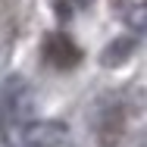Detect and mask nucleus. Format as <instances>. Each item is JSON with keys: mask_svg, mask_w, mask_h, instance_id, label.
<instances>
[{"mask_svg": "<svg viewBox=\"0 0 147 147\" xmlns=\"http://www.w3.org/2000/svg\"><path fill=\"white\" fill-rule=\"evenodd\" d=\"M31 125H34V94L25 78L13 75L0 94V138H3V144L22 147Z\"/></svg>", "mask_w": 147, "mask_h": 147, "instance_id": "f257e3e1", "label": "nucleus"}, {"mask_svg": "<svg viewBox=\"0 0 147 147\" xmlns=\"http://www.w3.org/2000/svg\"><path fill=\"white\" fill-rule=\"evenodd\" d=\"M44 59H47L53 69H72V66H78L82 50L72 44V38H69V34L53 31V34H47V38H44Z\"/></svg>", "mask_w": 147, "mask_h": 147, "instance_id": "f03ea898", "label": "nucleus"}, {"mask_svg": "<svg viewBox=\"0 0 147 147\" xmlns=\"http://www.w3.org/2000/svg\"><path fill=\"white\" fill-rule=\"evenodd\" d=\"M22 147H69V128L63 122H34Z\"/></svg>", "mask_w": 147, "mask_h": 147, "instance_id": "7ed1b4c3", "label": "nucleus"}, {"mask_svg": "<svg viewBox=\"0 0 147 147\" xmlns=\"http://www.w3.org/2000/svg\"><path fill=\"white\" fill-rule=\"evenodd\" d=\"M82 3H88V0H82Z\"/></svg>", "mask_w": 147, "mask_h": 147, "instance_id": "423d86ee", "label": "nucleus"}, {"mask_svg": "<svg viewBox=\"0 0 147 147\" xmlns=\"http://www.w3.org/2000/svg\"><path fill=\"white\" fill-rule=\"evenodd\" d=\"M122 131H125V113H122L119 103H113V107H107L100 113V122H97V141H100V147H116Z\"/></svg>", "mask_w": 147, "mask_h": 147, "instance_id": "20e7f679", "label": "nucleus"}, {"mask_svg": "<svg viewBox=\"0 0 147 147\" xmlns=\"http://www.w3.org/2000/svg\"><path fill=\"white\" fill-rule=\"evenodd\" d=\"M131 50H135V38H128V34H125V38H116V41L103 50V66H110V69H113V66H122L125 59L131 57Z\"/></svg>", "mask_w": 147, "mask_h": 147, "instance_id": "39448f33", "label": "nucleus"}]
</instances>
